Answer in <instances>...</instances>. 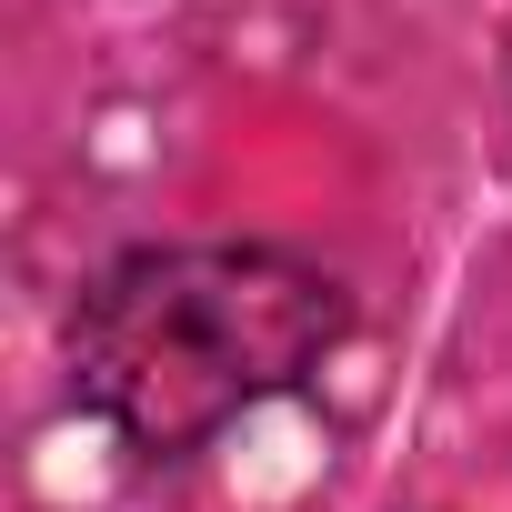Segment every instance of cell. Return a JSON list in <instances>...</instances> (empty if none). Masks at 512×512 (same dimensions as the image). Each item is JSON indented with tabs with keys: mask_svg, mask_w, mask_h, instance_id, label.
<instances>
[{
	"mask_svg": "<svg viewBox=\"0 0 512 512\" xmlns=\"http://www.w3.org/2000/svg\"><path fill=\"white\" fill-rule=\"evenodd\" d=\"M342 342V292L292 251H141L101 272L71 362L131 452H191Z\"/></svg>",
	"mask_w": 512,
	"mask_h": 512,
	"instance_id": "obj_1",
	"label": "cell"
}]
</instances>
